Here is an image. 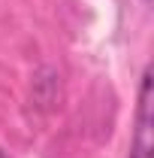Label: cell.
Returning <instances> with one entry per match:
<instances>
[{"mask_svg":"<svg viewBox=\"0 0 154 158\" xmlns=\"http://www.w3.org/2000/svg\"><path fill=\"white\" fill-rule=\"evenodd\" d=\"M127 158H154V76L151 67L142 70L139 100H136V128L130 137Z\"/></svg>","mask_w":154,"mask_h":158,"instance_id":"1","label":"cell"},{"mask_svg":"<svg viewBox=\"0 0 154 158\" xmlns=\"http://www.w3.org/2000/svg\"><path fill=\"white\" fill-rule=\"evenodd\" d=\"M142 3H151V0H142Z\"/></svg>","mask_w":154,"mask_h":158,"instance_id":"3","label":"cell"},{"mask_svg":"<svg viewBox=\"0 0 154 158\" xmlns=\"http://www.w3.org/2000/svg\"><path fill=\"white\" fill-rule=\"evenodd\" d=\"M0 158H6V152H3V149H0Z\"/></svg>","mask_w":154,"mask_h":158,"instance_id":"2","label":"cell"}]
</instances>
